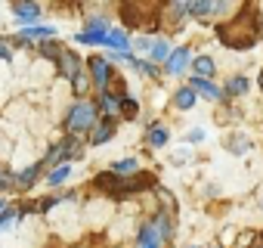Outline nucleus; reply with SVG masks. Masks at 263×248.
<instances>
[{
  "mask_svg": "<svg viewBox=\"0 0 263 248\" xmlns=\"http://www.w3.org/2000/svg\"><path fill=\"white\" fill-rule=\"evenodd\" d=\"M171 44L164 41V38H158V41H152V47H149V56H152V62H167L171 59Z\"/></svg>",
  "mask_w": 263,
  "mask_h": 248,
  "instance_id": "13",
  "label": "nucleus"
},
{
  "mask_svg": "<svg viewBox=\"0 0 263 248\" xmlns=\"http://www.w3.org/2000/svg\"><path fill=\"white\" fill-rule=\"evenodd\" d=\"M111 134H115V118H105V121H99V128L90 134V143H93V146H99V143H105Z\"/></svg>",
  "mask_w": 263,
  "mask_h": 248,
  "instance_id": "12",
  "label": "nucleus"
},
{
  "mask_svg": "<svg viewBox=\"0 0 263 248\" xmlns=\"http://www.w3.org/2000/svg\"><path fill=\"white\" fill-rule=\"evenodd\" d=\"M41 171H44V162H41V165H31V168H25V171L16 177V186H19V189H28V186L37 180V174H41Z\"/></svg>",
  "mask_w": 263,
  "mask_h": 248,
  "instance_id": "16",
  "label": "nucleus"
},
{
  "mask_svg": "<svg viewBox=\"0 0 263 248\" xmlns=\"http://www.w3.org/2000/svg\"><path fill=\"white\" fill-rule=\"evenodd\" d=\"M56 65H59V72H62V75H65V78H68L71 84H74V81H78V78L84 75V72H81V59H78V56H74L71 50H65V47H59Z\"/></svg>",
  "mask_w": 263,
  "mask_h": 248,
  "instance_id": "5",
  "label": "nucleus"
},
{
  "mask_svg": "<svg viewBox=\"0 0 263 248\" xmlns=\"http://www.w3.org/2000/svg\"><path fill=\"white\" fill-rule=\"evenodd\" d=\"M177 105H180V109H192V105H195V90H192V87L177 90Z\"/></svg>",
  "mask_w": 263,
  "mask_h": 248,
  "instance_id": "21",
  "label": "nucleus"
},
{
  "mask_svg": "<svg viewBox=\"0 0 263 248\" xmlns=\"http://www.w3.org/2000/svg\"><path fill=\"white\" fill-rule=\"evenodd\" d=\"M201 137H204V134H201V131H198V128H195V131H192V134H189V140H192V143H198V140H201Z\"/></svg>",
  "mask_w": 263,
  "mask_h": 248,
  "instance_id": "31",
  "label": "nucleus"
},
{
  "mask_svg": "<svg viewBox=\"0 0 263 248\" xmlns=\"http://www.w3.org/2000/svg\"><path fill=\"white\" fill-rule=\"evenodd\" d=\"M93 124H96V105H90V102H78V105H71L68 115H65L68 134H84V131L93 128Z\"/></svg>",
  "mask_w": 263,
  "mask_h": 248,
  "instance_id": "4",
  "label": "nucleus"
},
{
  "mask_svg": "<svg viewBox=\"0 0 263 248\" xmlns=\"http://www.w3.org/2000/svg\"><path fill=\"white\" fill-rule=\"evenodd\" d=\"M105 38H108V31H105V28H87V31H81V34H78V41H81V44H87V47H93V44H105Z\"/></svg>",
  "mask_w": 263,
  "mask_h": 248,
  "instance_id": "15",
  "label": "nucleus"
},
{
  "mask_svg": "<svg viewBox=\"0 0 263 248\" xmlns=\"http://www.w3.org/2000/svg\"><path fill=\"white\" fill-rule=\"evenodd\" d=\"M167 137H171V134H167V128H161V124H155V128L149 131V146H152V149H161V146L167 143Z\"/></svg>",
  "mask_w": 263,
  "mask_h": 248,
  "instance_id": "19",
  "label": "nucleus"
},
{
  "mask_svg": "<svg viewBox=\"0 0 263 248\" xmlns=\"http://www.w3.org/2000/svg\"><path fill=\"white\" fill-rule=\"evenodd\" d=\"M127 171H137V158H124L111 165V174H127Z\"/></svg>",
  "mask_w": 263,
  "mask_h": 248,
  "instance_id": "24",
  "label": "nucleus"
},
{
  "mask_svg": "<svg viewBox=\"0 0 263 248\" xmlns=\"http://www.w3.org/2000/svg\"><path fill=\"white\" fill-rule=\"evenodd\" d=\"M22 38H25V41H28V38H53V28H47V25H31V28L22 31Z\"/></svg>",
  "mask_w": 263,
  "mask_h": 248,
  "instance_id": "22",
  "label": "nucleus"
},
{
  "mask_svg": "<svg viewBox=\"0 0 263 248\" xmlns=\"http://www.w3.org/2000/svg\"><path fill=\"white\" fill-rule=\"evenodd\" d=\"M90 72H93V84H96V90L105 93V84H108V78L115 75V72L108 68V62L99 59V56H93V59H90Z\"/></svg>",
  "mask_w": 263,
  "mask_h": 248,
  "instance_id": "6",
  "label": "nucleus"
},
{
  "mask_svg": "<svg viewBox=\"0 0 263 248\" xmlns=\"http://www.w3.org/2000/svg\"><path fill=\"white\" fill-rule=\"evenodd\" d=\"M0 59H13V50H10L4 41H0Z\"/></svg>",
  "mask_w": 263,
  "mask_h": 248,
  "instance_id": "29",
  "label": "nucleus"
},
{
  "mask_svg": "<svg viewBox=\"0 0 263 248\" xmlns=\"http://www.w3.org/2000/svg\"><path fill=\"white\" fill-rule=\"evenodd\" d=\"M68 174H71V168H68V165H56V168L47 174V183H50V186H59V183H65V180H68Z\"/></svg>",
  "mask_w": 263,
  "mask_h": 248,
  "instance_id": "20",
  "label": "nucleus"
},
{
  "mask_svg": "<svg viewBox=\"0 0 263 248\" xmlns=\"http://www.w3.org/2000/svg\"><path fill=\"white\" fill-rule=\"evenodd\" d=\"M260 205H263V202H260Z\"/></svg>",
  "mask_w": 263,
  "mask_h": 248,
  "instance_id": "33",
  "label": "nucleus"
},
{
  "mask_svg": "<svg viewBox=\"0 0 263 248\" xmlns=\"http://www.w3.org/2000/svg\"><path fill=\"white\" fill-rule=\"evenodd\" d=\"M223 7H226V0H195V4H192V16L195 19H208L214 13H220Z\"/></svg>",
  "mask_w": 263,
  "mask_h": 248,
  "instance_id": "9",
  "label": "nucleus"
},
{
  "mask_svg": "<svg viewBox=\"0 0 263 248\" xmlns=\"http://www.w3.org/2000/svg\"><path fill=\"white\" fill-rule=\"evenodd\" d=\"M130 65H134L137 72H143V75H149V78H158V72H155V65H152V62H143V59H137V56H134V62H130Z\"/></svg>",
  "mask_w": 263,
  "mask_h": 248,
  "instance_id": "25",
  "label": "nucleus"
},
{
  "mask_svg": "<svg viewBox=\"0 0 263 248\" xmlns=\"http://www.w3.org/2000/svg\"><path fill=\"white\" fill-rule=\"evenodd\" d=\"M137 112H140V109H137V102L130 99V96L121 99V115H124V118H137Z\"/></svg>",
  "mask_w": 263,
  "mask_h": 248,
  "instance_id": "26",
  "label": "nucleus"
},
{
  "mask_svg": "<svg viewBox=\"0 0 263 248\" xmlns=\"http://www.w3.org/2000/svg\"><path fill=\"white\" fill-rule=\"evenodd\" d=\"M164 4L167 0H121V16L134 28H155Z\"/></svg>",
  "mask_w": 263,
  "mask_h": 248,
  "instance_id": "2",
  "label": "nucleus"
},
{
  "mask_svg": "<svg viewBox=\"0 0 263 248\" xmlns=\"http://www.w3.org/2000/svg\"><path fill=\"white\" fill-rule=\"evenodd\" d=\"M96 186H102L111 199H124L127 192H140V189H149V186H155V177H149V174H140V177H130V180H121V174H102L99 180H96Z\"/></svg>",
  "mask_w": 263,
  "mask_h": 248,
  "instance_id": "3",
  "label": "nucleus"
},
{
  "mask_svg": "<svg viewBox=\"0 0 263 248\" xmlns=\"http://www.w3.org/2000/svg\"><path fill=\"white\" fill-rule=\"evenodd\" d=\"M4 211H7V208H4V199H0V214H4Z\"/></svg>",
  "mask_w": 263,
  "mask_h": 248,
  "instance_id": "32",
  "label": "nucleus"
},
{
  "mask_svg": "<svg viewBox=\"0 0 263 248\" xmlns=\"http://www.w3.org/2000/svg\"><path fill=\"white\" fill-rule=\"evenodd\" d=\"M217 38H220L226 47H232V50H248V47H254L257 38H260V19H257L254 4H248L232 22L217 25Z\"/></svg>",
  "mask_w": 263,
  "mask_h": 248,
  "instance_id": "1",
  "label": "nucleus"
},
{
  "mask_svg": "<svg viewBox=\"0 0 263 248\" xmlns=\"http://www.w3.org/2000/svg\"><path fill=\"white\" fill-rule=\"evenodd\" d=\"M137 242H140V248H161L164 236L158 233V226H155V223H143V226H140V233H137Z\"/></svg>",
  "mask_w": 263,
  "mask_h": 248,
  "instance_id": "8",
  "label": "nucleus"
},
{
  "mask_svg": "<svg viewBox=\"0 0 263 248\" xmlns=\"http://www.w3.org/2000/svg\"><path fill=\"white\" fill-rule=\"evenodd\" d=\"M10 183H16V177H10V174H0V189H7Z\"/></svg>",
  "mask_w": 263,
  "mask_h": 248,
  "instance_id": "30",
  "label": "nucleus"
},
{
  "mask_svg": "<svg viewBox=\"0 0 263 248\" xmlns=\"http://www.w3.org/2000/svg\"><path fill=\"white\" fill-rule=\"evenodd\" d=\"M189 59H192V56H189V50H186V47L174 50V53H171V59H167V72H171V75H180V72L189 65Z\"/></svg>",
  "mask_w": 263,
  "mask_h": 248,
  "instance_id": "11",
  "label": "nucleus"
},
{
  "mask_svg": "<svg viewBox=\"0 0 263 248\" xmlns=\"http://www.w3.org/2000/svg\"><path fill=\"white\" fill-rule=\"evenodd\" d=\"M13 220H19V211H4V214H0V229H7Z\"/></svg>",
  "mask_w": 263,
  "mask_h": 248,
  "instance_id": "28",
  "label": "nucleus"
},
{
  "mask_svg": "<svg viewBox=\"0 0 263 248\" xmlns=\"http://www.w3.org/2000/svg\"><path fill=\"white\" fill-rule=\"evenodd\" d=\"M192 90H195V93H201V96H208V99H220V96H223V93H220L208 78H198V75L192 78Z\"/></svg>",
  "mask_w": 263,
  "mask_h": 248,
  "instance_id": "14",
  "label": "nucleus"
},
{
  "mask_svg": "<svg viewBox=\"0 0 263 248\" xmlns=\"http://www.w3.org/2000/svg\"><path fill=\"white\" fill-rule=\"evenodd\" d=\"M245 90H248V81H245V78H229V84H226V93H229V96H235V93L241 96Z\"/></svg>",
  "mask_w": 263,
  "mask_h": 248,
  "instance_id": "23",
  "label": "nucleus"
},
{
  "mask_svg": "<svg viewBox=\"0 0 263 248\" xmlns=\"http://www.w3.org/2000/svg\"><path fill=\"white\" fill-rule=\"evenodd\" d=\"M192 68H195V75H198V78H211L217 65H214V59H211V56H198V59L192 62Z\"/></svg>",
  "mask_w": 263,
  "mask_h": 248,
  "instance_id": "18",
  "label": "nucleus"
},
{
  "mask_svg": "<svg viewBox=\"0 0 263 248\" xmlns=\"http://www.w3.org/2000/svg\"><path fill=\"white\" fill-rule=\"evenodd\" d=\"M155 226H158V233H161L164 239L171 236V217H167V214H158V220H155Z\"/></svg>",
  "mask_w": 263,
  "mask_h": 248,
  "instance_id": "27",
  "label": "nucleus"
},
{
  "mask_svg": "<svg viewBox=\"0 0 263 248\" xmlns=\"http://www.w3.org/2000/svg\"><path fill=\"white\" fill-rule=\"evenodd\" d=\"M13 13H16L19 19L31 22V19H37V16H41V7L34 4V0H16V4H13Z\"/></svg>",
  "mask_w": 263,
  "mask_h": 248,
  "instance_id": "10",
  "label": "nucleus"
},
{
  "mask_svg": "<svg viewBox=\"0 0 263 248\" xmlns=\"http://www.w3.org/2000/svg\"><path fill=\"white\" fill-rule=\"evenodd\" d=\"M105 47H111L115 53H127V34L124 31H108V38H105Z\"/></svg>",
  "mask_w": 263,
  "mask_h": 248,
  "instance_id": "17",
  "label": "nucleus"
},
{
  "mask_svg": "<svg viewBox=\"0 0 263 248\" xmlns=\"http://www.w3.org/2000/svg\"><path fill=\"white\" fill-rule=\"evenodd\" d=\"M71 155H78V140H74V134L71 137H65L50 155H47V162L44 165H56V162H65V158H71Z\"/></svg>",
  "mask_w": 263,
  "mask_h": 248,
  "instance_id": "7",
  "label": "nucleus"
}]
</instances>
